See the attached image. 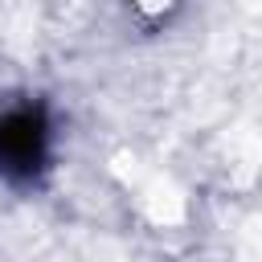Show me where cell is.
I'll list each match as a JSON object with an SVG mask.
<instances>
[{
  "mask_svg": "<svg viewBox=\"0 0 262 262\" xmlns=\"http://www.w3.org/2000/svg\"><path fill=\"white\" fill-rule=\"evenodd\" d=\"M49 164V111L45 102H12L0 111V176L33 184Z\"/></svg>",
  "mask_w": 262,
  "mask_h": 262,
  "instance_id": "1",
  "label": "cell"
}]
</instances>
